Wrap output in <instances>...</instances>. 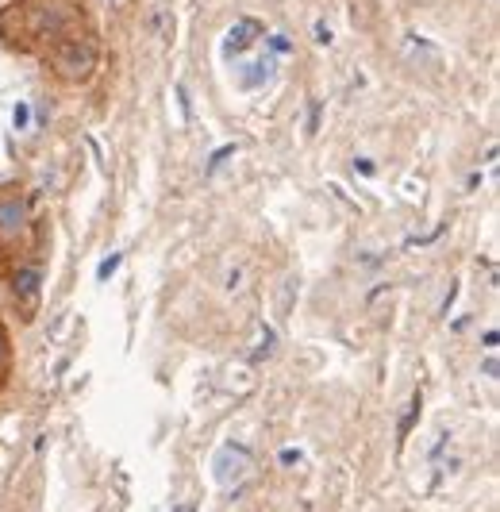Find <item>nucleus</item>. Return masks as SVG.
<instances>
[{
    "label": "nucleus",
    "mask_w": 500,
    "mask_h": 512,
    "mask_svg": "<svg viewBox=\"0 0 500 512\" xmlns=\"http://www.w3.org/2000/svg\"><path fill=\"white\" fill-rule=\"evenodd\" d=\"M274 70H277V58H274V54L250 58V62H243V66H239V89H247V93H254L258 85H266V81L274 77Z\"/></svg>",
    "instance_id": "nucleus-4"
},
{
    "label": "nucleus",
    "mask_w": 500,
    "mask_h": 512,
    "mask_svg": "<svg viewBox=\"0 0 500 512\" xmlns=\"http://www.w3.org/2000/svg\"><path fill=\"white\" fill-rule=\"evenodd\" d=\"M231 154H239V151H235V147H231V143H227V147H220V151L212 154V162L204 166V178H212V174H216V170L224 166V162H227V158H231Z\"/></svg>",
    "instance_id": "nucleus-7"
},
{
    "label": "nucleus",
    "mask_w": 500,
    "mask_h": 512,
    "mask_svg": "<svg viewBox=\"0 0 500 512\" xmlns=\"http://www.w3.org/2000/svg\"><path fill=\"white\" fill-rule=\"evenodd\" d=\"M258 35H262V24H258V20H239V24L231 27V31H227V43H224V51L227 54H239V51H247L250 43H254V39H258Z\"/></svg>",
    "instance_id": "nucleus-5"
},
{
    "label": "nucleus",
    "mask_w": 500,
    "mask_h": 512,
    "mask_svg": "<svg viewBox=\"0 0 500 512\" xmlns=\"http://www.w3.org/2000/svg\"><path fill=\"white\" fill-rule=\"evenodd\" d=\"M316 43H320V47H327V43H331V27H327L324 20L316 24Z\"/></svg>",
    "instance_id": "nucleus-11"
},
{
    "label": "nucleus",
    "mask_w": 500,
    "mask_h": 512,
    "mask_svg": "<svg viewBox=\"0 0 500 512\" xmlns=\"http://www.w3.org/2000/svg\"><path fill=\"white\" fill-rule=\"evenodd\" d=\"M27 231V201L20 193H0V239H20Z\"/></svg>",
    "instance_id": "nucleus-2"
},
{
    "label": "nucleus",
    "mask_w": 500,
    "mask_h": 512,
    "mask_svg": "<svg viewBox=\"0 0 500 512\" xmlns=\"http://www.w3.org/2000/svg\"><path fill=\"white\" fill-rule=\"evenodd\" d=\"M4 359H8V339H4V332H0V366H4Z\"/></svg>",
    "instance_id": "nucleus-12"
},
{
    "label": "nucleus",
    "mask_w": 500,
    "mask_h": 512,
    "mask_svg": "<svg viewBox=\"0 0 500 512\" xmlns=\"http://www.w3.org/2000/svg\"><path fill=\"white\" fill-rule=\"evenodd\" d=\"M120 262H124V255H120V251H116V255H108V258H104V262H100V270H97V278H100V282H108V278H112V274L120 270Z\"/></svg>",
    "instance_id": "nucleus-8"
},
{
    "label": "nucleus",
    "mask_w": 500,
    "mask_h": 512,
    "mask_svg": "<svg viewBox=\"0 0 500 512\" xmlns=\"http://www.w3.org/2000/svg\"><path fill=\"white\" fill-rule=\"evenodd\" d=\"M12 289H16V301H20L24 312L31 316L35 305H39V293H43V270H39V266H20L16 278H12Z\"/></svg>",
    "instance_id": "nucleus-3"
},
{
    "label": "nucleus",
    "mask_w": 500,
    "mask_h": 512,
    "mask_svg": "<svg viewBox=\"0 0 500 512\" xmlns=\"http://www.w3.org/2000/svg\"><path fill=\"white\" fill-rule=\"evenodd\" d=\"M266 47H270V54H289V51H293L285 35H270V39H266Z\"/></svg>",
    "instance_id": "nucleus-10"
},
{
    "label": "nucleus",
    "mask_w": 500,
    "mask_h": 512,
    "mask_svg": "<svg viewBox=\"0 0 500 512\" xmlns=\"http://www.w3.org/2000/svg\"><path fill=\"white\" fill-rule=\"evenodd\" d=\"M420 412H424V397L416 393V397H412V405H408V412L400 416V432H397L400 439H408V432H412V424L420 420Z\"/></svg>",
    "instance_id": "nucleus-6"
},
{
    "label": "nucleus",
    "mask_w": 500,
    "mask_h": 512,
    "mask_svg": "<svg viewBox=\"0 0 500 512\" xmlns=\"http://www.w3.org/2000/svg\"><path fill=\"white\" fill-rule=\"evenodd\" d=\"M27 120H31V108H27V104H16V112H12V128L27 131V128H31Z\"/></svg>",
    "instance_id": "nucleus-9"
},
{
    "label": "nucleus",
    "mask_w": 500,
    "mask_h": 512,
    "mask_svg": "<svg viewBox=\"0 0 500 512\" xmlns=\"http://www.w3.org/2000/svg\"><path fill=\"white\" fill-rule=\"evenodd\" d=\"M50 70L62 81H89L97 70V43L89 35H70L50 47Z\"/></svg>",
    "instance_id": "nucleus-1"
}]
</instances>
